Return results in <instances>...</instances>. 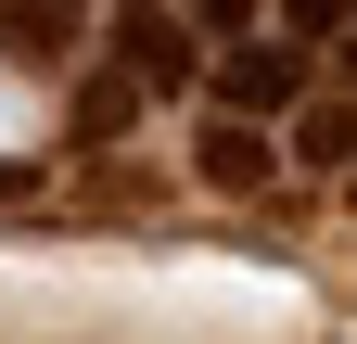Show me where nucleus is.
Instances as JSON below:
<instances>
[{
    "label": "nucleus",
    "mask_w": 357,
    "mask_h": 344,
    "mask_svg": "<svg viewBox=\"0 0 357 344\" xmlns=\"http://www.w3.org/2000/svg\"><path fill=\"white\" fill-rule=\"evenodd\" d=\"M192 166H204V191H268V179H281V141L243 127V115H204L192 127Z\"/></svg>",
    "instance_id": "7ed1b4c3"
},
{
    "label": "nucleus",
    "mask_w": 357,
    "mask_h": 344,
    "mask_svg": "<svg viewBox=\"0 0 357 344\" xmlns=\"http://www.w3.org/2000/svg\"><path fill=\"white\" fill-rule=\"evenodd\" d=\"M204 115H306V52L294 38H243V52H217L204 64Z\"/></svg>",
    "instance_id": "f257e3e1"
},
{
    "label": "nucleus",
    "mask_w": 357,
    "mask_h": 344,
    "mask_svg": "<svg viewBox=\"0 0 357 344\" xmlns=\"http://www.w3.org/2000/svg\"><path fill=\"white\" fill-rule=\"evenodd\" d=\"M344 77H357V38H344Z\"/></svg>",
    "instance_id": "1a4fd4ad"
},
{
    "label": "nucleus",
    "mask_w": 357,
    "mask_h": 344,
    "mask_svg": "<svg viewBox=\"0 0 357 344\" xmlns=\"http://www.w3.org/2000/svg\"><path fill=\"white\" fill-rule=\"evenodd\" d=\"M344 153H357V90H344V102H306V115H294V166H344Z\"/></svg>",
    "instance_id": "39448f33"
},
{
    "label": "nucleus",
    "mask_w": 357,
    "mask_h": 344,
    "mask_svg": "<svg viewBox=\"0 0 357 344\" xmlns=\"http://www.w3.org/2000/svg\"><path fill=\"white\" fill-rule=\"evenodd\" d=\"M128 102H141V77H102V90L77 102V141H115V127H128Z\"/></svg>",
    "instance_id": "0eeeda50"
},
{
    "label": "nucleus",
    "mask_w": 357,
    "mask_h": 344,
    "mask_svg": "<svg viewBox=\"0 0 357 344\" xmlns=\"http://www.w3.org/2000/svg\"><path fill=\"white\" fill-rule=\"evenodd\" d=\"M178 13H192V38H230V52H243V38H255V13H268V0H178Z\"/></svg>",
    "instance_id": "6e6552de"
},
{
    "label": "nucleus",
    "mask_w": 357,
    "mask_h": 344,
    "mask_svg": "<svg viewBox=\"0 0 357 344\" xmlns=\"http://www.w3.org/2000/svg\"><path fill=\"white\" fill-rule=\"evenodd\" d=\"M115 64L141 90H204V38H192L178 0H115Z\"/></svg>",
    "instance_id": "f03ea898"
},
{
    "label": "nucleus",
    "mask_w": 357,
    "mask_h": 344,
    "mask_svg": "<svg viewBox=\"0 0 357 344\" xmlns=\"http://www.w3.org/2000/svg\"><path fill=\"white\" fill-rule=\"evenodd\" d=\"M281 38L306 52V38H357V0H281Z\"/></svg>",
    "instance_id": "423d86ee"
},
{
    "label": "nucleus",
    "mask_w": 357,
    "mask_h": 344,
    "mask_svg": "<svg viewBox=\"0 0 357 344\" xmlns=\"http://www.w3.org/2000/svg\"><path fill=\"white\" fill-rule=\"evenodd\" d=\"M0 52L13 64H64L77 52V0H0Z\"/></svg>",
    "instance_id": "20e7f679"
}]
</instances>
